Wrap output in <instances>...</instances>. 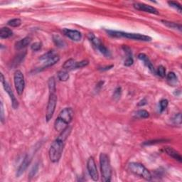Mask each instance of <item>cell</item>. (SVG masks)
I'll return each instance as SVG.
<instances>
[{"label":"cell","instance_id":"cell-2","mask_svg":"<svg viewBox=\"0 0 182 182\" xmlns=\"http://www.w3.org/2000/svg\"><path fill=\"white\" fill-rule=\"evenodd\" d=\"M73 116L74 111L71 108L63 109L54 122V128L58 132H62L71 122Z\"/></svg>","mask_w":182,"mask_h":182},{"label":"cell","instance_id":"cell-30","mask_svg":"<svg viewBox=\"0 0 182 182\" xmlns=\"http://www.w3.org/2000/svg\"><path fill=\"white\" fill-rule=\"evenodd\" d=\"M168 4L170 7L174 8L175 9H177L179 13H181V5L177 2H174V1H171V2H168Z\"/></svg>","mask_w":182,"mask_h":182},{"label":"cell","instance_id":"cell-6","mask_svg":"<svg viewBox=\"0 0 182 182\" xmlns=\"http://www.w3.org/2000/svg\"><path fill=\"white\" fill-rule=\"evenodd\" d=\"M88 39L90 40V41L92 43L94 47H96V49H98L103 56H106V58L110 57L111 53L108 48L100 41V40L98 38L96 37L93 34H88Z\"/></svg>","mask_w":182,"mask_h":182},{"label":"cell","instance_id":"cell-18","mask_svg":"<svg viewBox=\"0 0 182 182\" xmlns=\"http://www.w3.org/2000/svg\"><path fill=\"white\" fill-rule=\"evenodd\" d=\"M168 83L171 86H176L178 83V78L174 72H169L167 76Z\"/></svg>","mask_w":182,"mask_h":182},{"label":"cell","instance_id":"cell-13","mask_svg":"<svg viewBox=\"0 0 182 182\" xmlns=\"http://www.w3.org/2000/svg\"><path fill=\"white\" fill-rule=\"evenodd\" d=\"M63 34L74 41H80L82 38V34L78 30L64 29L63 30Z\"/></svg>","mask_w":182,"mask_h":182},{"label":"cell","instance_id":"cell-15","mask_svg":"<svg viewBox=\"0 0 182 182\" xmlns=\"http://www.w3.org/2000/svg\"><path fill=\"white\" fill-rule=\"evenodd\" d=\"M164 151L169 156V157H172L174 159L178 161L179 162H181L182 161L181 156L180 155V154L178 152L177 150H175L174 149H173L172 147H165Z\"/></svg>","mask_w":182,"mask_h":182},{"label":"cell","instance_id":"cell-3","mask_svg":"<svg viewBox=\"0 0 182 182\" xmlns=\"http://www.w3.org/2000/svg\"><path fill=\"white\" fill-rule=\"evenodd\" d=\"M109 36L115 38H126L129 39L135 40V41H140L148 42L151 41V38L150 36L144 35L141 34L135 33H128V32L113 31V30H106Z\"/></svg>","mask_w":182,"mask_h":182},{"label":"cell","instance_id":"cell-1","mask_svg":"<svg viewBox=\"0 0 182 182\" xmlns=\"http://www.w3.org/2000/svg\"><path fill=\"white\" fill-rule=\"evenodd\" d=\"M72 127L68 125L62 132H60L57 138L50 145L49 152H48L50 161H52L53 163H56L61 158L65 144H66V140L70 135Z\"/></svg>","mask_w":182,"mask_h":182},{"label":"cell","instance_id":"cell-23","mask_svg":"<svg viewBox=\"0 0 182 182\" xmlns=\"http://www.w3.org/2000/svg\"><path fill=\"white\" fill-rule=\"evenodd\" d=\"M53 41L55 44V45L58 48H63L66 46V43L59 36L54 35L53 36Z\"/></svg>","mask_w":182,"mask_h":182},{"label":"cell","instance_id":"cell-21","mask_svg":"<svg viewBox=\"0 0 182 182\" xmlns=\"http://www.w3.org/2000/svg\"><path fill=\"white\" fill-rule=\"evenodd\" d=\"M48 86L49 89L50 93H56V80L54 77H50L48 80Z\"/></svg>","mask_w":182,"mask_h":182},{"label":"cell","instance_id":"cell-26","mask_svg":"<svg viewBox=\"0 0 182 182\" xmlns=\"http://www.w3.org/2000/svg\"><path fill=\"white\" fill-rule=\"evenodd\" d=\"M135 117L137 118L146 119L149 117V113L145 110H139L135 113Z\"/></svg>","mask_w":182,"mask_h":182},{"label":"cell","instance_id":"cell-39","mask_svg":"<svg viewBox=\"0 0 182 182\" xmlns=\"http://www.w3.org/2000/svg\"><path fill=\"white\" fill-rule=\"evenodd\" d=\"M0 110H1V122H4L5 121V112H4V106H3V102L1 101V103H0Z\"/></svg>","mask_w":182,"mask_h":182},{"label":"cell","instance_id":"cell-10","mask_svg":"<svg viewBox=\"0 0 182 182\" xmlns=\"http://www.w3.org/2000/svg\"><path fill=\"white\" fill-rule=\"evenodd\" d=\"M87 169H88V174L89 175H90V177H91V179L95 181H98L99 179L98 171V169H97L96 161H95V159L93 157H91L88 159V161H87Z\"/></svg>","mask_w":182,"mask_h":182},{"label":"cell","instance_id":"cell-41","mask_svg":"<svg viewBox=\"0 0 182 182\" xmlns=\"http://www.w3.org/2000/svg\"><path fill=\"white\" fill-rule=\"evenodd\" d=\"M113 67V66H107V67L106 68H102V69H100L101 70H102V71H104V70H110V68H112Z\"/></svg>","mask_w":182,"mask_h":182},{"label":"cell","instance_id":"cell-25","mask_svg":"<svg viewBox=\"0 0 182 182\" xmlns=\"http://www.w3.org/2000/svg\"><path fill=\"white\" fill-rule=\"evenodd\" d=\"M58 78L59 79L60 81H67V80L69 79V74L66 71V70H61L60 71H58Z\"/></svg>","mask_w":182,"mask_h":182},{"label":"cell","instance_id":"cell-19","mask_svg":"<svg viewBox=\"0 0 182 182\" xmlns=\"http://www.w3.org/2000/svg\"><path fill=\"white\" fill-rule=\"evenodd\" d=\"M13 35V31L8 27H3L0 30V38L2 39L9 38Z\"/></svg>","mask_w":182,"mask_h":182},{"label":"cell","instance_id":"cell-27","mask_svg":"<svg viewBox=\"0 0 182 182\" xmlns=\"http://www.w3.org/2000/svg\"><path fill=\"white\" fill-rule=\"evenodd\" d=\"M7 24L11 27H19L21 24V20L20 19H13L9 20Z\"/></svg>","mask_w":182,"mask_h":182},{"label":"cell","instance_id":"cell-7","mask_svg":"<svg viewBox=\"0 0 182 182\" xmlns=\"http://www.w3.org/2000/svg\"><path fill=\"white\" fill-rule=\"evenodd\" d=\"M57 96L56 93H50L46 112V120L47 122H49L53 118L57 104Z\"/></svg>","mask_w":182,"mask_h":182},{"label":"cell","instance_id":"cell-35","mask_svg":"<svg viewBox=\"0 0 182 182\" xmlns=\"http://www.w3.org/2000/svg\"><path fill=\"white\" fill-rule=\"evenodd\" d=\"M174 124L177 125H181V113H178L177 115H176L174 118H173Z\"/></svg>","mask_w":182,"mask_h":182},{"label":"cell","instance_id":"cell-38","mask_svg":"<svg viewBox=\"0 0 182 182\" xmlns=\"http://www.w3.org/2000/svg\"><path fill=\"white\" fill-rule=\"evenodd\" d=\"M121 93H122V89H121L120 87H118L114 91V95H113V97L116 99H119L121 96Z\"/></svg>","mask_w":182,"mask_h":182},{"label":"cell","instance_id":"cell-34","mask_svg":"<svg viewBox=\"0 0 182 182\" xmlns=\"http://www.w3.org/2000/svg\"><path fill=\"white\" fill-rule=\"evenodd\" d=\"M42 47V44L41 42H35L33 44H31V49L34 51H38L41 49Z\"/></svg>","mask_w":182,"mask_h":182},{"label":"cell","instance_id":"cell-17","mask_svg":"<svg viewBox=\"0 0 182 182\" xmlns=\"http://www.w3.org/2000/svg\"><path fill=\"white\" fill-rule=\"evenodd\" d=\"M60 60V57L59 56L56 55L52 56L51 58H48V59L46 60L45 63H44V64L43 65V66H42L41 68H47L48 67H50V66H53L54 65H55L56 63H57Z\"/></svg>","mask_w":182,"mask_h":182},{"label":"cell","instance_id":"cell-28","mask_svg":"<svg viewBox=\"0 0 182 182\" xmlns=\"http://www.w3.org/2000/svg\"><path fill=\"white\" fill-rule=\"evenodd\" d=\"M89 64V61L87 60H81V61L79 62H77L76 63V64H75L74 66V69H78V68H82L86 67V66H88Z\"/></svg>","mask_w":182,"mask_h":182},{"label":"cell","instance_id":"cell-32","mask_svg":"<svg viewBox=\"0 0 182 182\" xmlns=\"http://www.w3.org/2000/svg\"><path fill=\"white\" fill-rule=\"evenodd\" d=\"M156 73L159 76H160L161 78H164L166 76V68L163 66H159L157 71H156Z\"/></svg>","mask_w":182,"mask_h":182},{"label":"cell","instance_id":"cell-37","mask_svg":"<svg viewBox=\"0 0 182 182\" xmlns=\"http://www.w3.org/2000/svg\"><path fill=\"white\" fill-rule=\"evenodd\" d=\"M134 63V60H133L132 56H127L126 60H125L124 65L125 66H132Z\"/></svg>","mask_w":182,"mask_h":182},{"label":"cell","instance_id":"cell-36","mask_svg":"<svg viewBox=\"0 0 182 182\" xmlns=\"http://www.w3.org/2000/svg\"><path fill=\"white\" fill-rule=\"evenodd\" d=\"M38 168H39V165H38V163H36V164L34 166L33 168L31 169V171H30V174H29V177H33L36 175V174L37 173V171H38Z\"/></svg>","mask_w":182,"mask_h":182},{"label":"cell","instance_id":"cell-31","mask_svg":"<svg viewBox=\"0 0 182 182\" xmlns=\"http://www.w3.org/2000/svg\"><path fill=\"white\" fill-rule=\"evenodd\" d=\"M169 105V101L167 99H162L159 102V106H160V112H162L164 110H165Z\"/></svg>","mask_w":182,"mask_h":182},{"label":"cell","instance_id":"cell-16","mask_svg":"<svg viewBox=\"0 0 182 182\" xmlns=\"http://www.w3.org/2000/svg\"><path fill=\"white\" fill-rule=\"evenodd\" d=\"M31 42V38L27 36V37H25L22 39L20 40V41H17L15 44V48L17 50H20L22 49V48L27 47V46H29Z\"/></svg>","mask_w":182,"mask_h":182},{"label":"cell","instance_id":"cell-11","mask_svg":"<svg viewBox=\"0 0 182 182\" xmlns=\"http://www.w3.org/2000/svg\"><path fill=\"white\" fill-rule=\"evenodd\" d=\"M33 155L34 154H27L26 155V157H24V159H23V161H22L21 165L19 166V169H17V177H21V176L25 172V171L27 170V167H29V165L31 164L32 158H33Z\"/></svg>","mask_w":182,"mask_h":182},{"label":"cell","instance_id":"cell-40","mask_svg":"<svg viewBox=\"0 0 182 182\" xmlns=\"http://www.w3.org/2000/svg\"><path fill=\"white\" fill-rule=\"evenodd\" d=\"M147 100H146V99L145 98H144L143 99V100H141L140 102H139V103H138V106H144L145 105H146L147 104Z\"/></svg>","mask_w":182,"mask_h":182},{"label":"cell","instance_id":"cell-9","mask_svg":"<svg viewBox=\"0 0 182 182\" xmlns=\"http://www.w3.org/2000/svg\"><path fill=\"white\" fill-rule=\"evenodd\" d=\"M1 83L2 84L5 90L7 92V93L9 95V98L11 99L12 108L15 109V110H16V109H17L18 107H19V102H18L17 99L16 98L15 94H14L13 90H12L11 88L10 87L9 84L6 81L5 77H4V75L2 73H1Z\"/></svg>","mask_w":182,"mask_h":182},{"label":"cell","instance_id":"cell-12","mask_svg":"<svg viewBox=\"0 0 182 182\" xmlns=\"http://www.w3.org/2000/svg\"><path fill=\"white\" fill-rule=\"evenodd\" d=\"M133 7L135 9L139 11H142L145 12H147V13L152 14V15H159V11L156 8L154 7H151L150 5H145L143 3H134L133 4Z\"/></svg>","mask_w":182,"mask_h":182},{"label":"cell","instance_id":"cell-5","mask_svg":"<svg viewBox=\"0 0 182 182\" xmlns=\"http://www.w3.org/2000/svg\"><path fill=\"white\" fill-rule=\"evenodd\" d=\"M128 169L132 174L143 178L147 181H150L152 178L150 171L142 164L138 162H131L128 164Z\"/></svg>","mask_w":182,"mask_h":182},{"label":"cell","instance_id":"cell-20","mask_svg":"<svg viewBox=\"0 0 182 182\" xmlns=\"http://www.w3.org/2000/svg\"><path fill=\"white\" fill-rule=\"evenodd\" d=\"M26 54H27L26 52H23V53L18 54V55L15 57V59H14L13 62L11 63L12 67H16V66H19V65L22 62V60H24V58L26 56Z\"/></svg>","mask_w":182,"mask_h":182},{"label":"cell","instance_id":"cell-22","mask_svg":"<svg viewBox=\"0 0 182 182\" xmlns=\"http://www.w3.org/2000/svg\"><path fill=\"white\" fill-rule=\"evenodd\" d=\"M76 61L73 58L68 59L63 65V68L66 70H74V66Z\"/></svg>","mask_w":182,"mask_h":182},{"label":"cell","instance_id":"cell-29","mask_svg":"<svg viewBox=\"0 0 182 182\" xmlns=\"http://www.w3.org/2000/svg\"><path fill=\"white\" fill-rule=\"evenodd\" d=\"M55 55H56V54H55V52H54V50H50V51H48V52H47V53L44 54V55H42L41 57L39 58V60H46Z\"/></svg>","mask_w":182,"mask_h":182},{"label":"cell","instance_id":"cell-33","mask_svg":"<svg viewBox=\"0 0 182 182\" xmlns=\"http://www.w3.org/2000/svg\"><path fill=\"white\" fill-rule=\"evenodd\" d=\"M167 141V139H157V140H151L148 141H145L144 145H152L155 144H159V143H163Z\"/></svg>","mask_w":182,"mask_h":182},{"label":"cell","instance_id":"cell-24","mask_svg":"<svg viewBox=\"0 0 182 182\" xmlns=\"http://www.w3.org/2000/svg\"><path fill=\"white\" fill-rule=\"evenodd\" d=\"M161 22H162V23L164 24L165 26H167V27L171 28V29H179V31H181V24L174 23V22H170V21H164V20H162Z\"/></svg>","mask_w":182,"mask_h":182},{"label":"cell","instance_id":"cell-4","mask_svg":"<svg viewBox=\"0 0 182 182\" xmlns=\"http://www.w3.org/2000/svg\"><path fill=\"white\" fill-rule=\"evenodd\" d=\"M100 166L102 181L104 182L110 181L111 177H112V167H111L110 158L108 154L105 153L100 154Z\"/></svg>","mask_w":182,"mask_h":182},{"label":"cell","instance_id":"cell-14","mask_svg":"<svg viewBox=\"0 0 182 182\" xmlns=\"http://www.w3.org/2000/svg\"><path fill=\"white\" fill-rule=\"evenodd\" d=\"M138 58L141 60V62H143V63L145 65V66L148 68V69L150 70L152 73H156L155 68H154V67L153 64L151 63V60H149L148 56H147L146 54H142V53L139 54L138 55Z\"/></svg>","mask_w":182,"mask_h":182},{"label":"cell","instance_id":"cell-8","mask_svg":"<svg viewBox=\"0 0 182 182\" xmlns=\"http://www.w3.org/2000/svg\"><path fill=\"white\" fill-rule=\"evenodd\" d=\"M14 83L18 95L21 96L25 88V80L23 73L21 70H17L15 71L14 74Z\"/></svg>","mask_w":182,"mask_h":182}]
</instances>
